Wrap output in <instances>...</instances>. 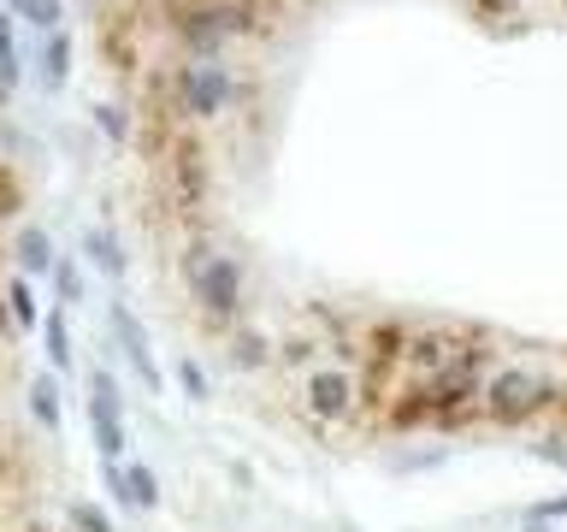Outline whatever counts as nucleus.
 <instances>
[{"mask_svg": "<svg viewBox=\"0 0 567 532\" xmlns=\"http://www.w3.org/2000/svg\"><path fill=\"white\" fill-rule=\"evenodd\" d=\"M89 438H95V456L101 461H124V397H118V379L106 367H89Z\"/></svg>", "mask_w": 567, "mask_h": 532, "instance_id": "obj_6", "label": "nucleus"}, {"mask_svg": "<svg viewBox=\"0 0 567 532\" xmlns=\"http://www.w3.org/2000/svg\"><path fill=\"white\" fill-rule=\"evenodd\" d=\"M12 260H18V273H24V278H48L53 260H60V248H53L48 225H18V231H12Z\"/></svg>", "mask_w": 567, "mask_h": 532, "instance_id": "obj_9", "label": "nucleus"}, {"mask_svg": "<svg viewBox=\"0 0 567 532\" xmlns=\"http://www.w3.org/2000/svg\"><path fill=\"white\" fill-rule=\"evenodd\" d=\"M520 532H549V526H532V521H526V526H520Z\"/></svg>", "mask_w": 567, "mask_h": 532, "instance_id": "obj_28", "label": "nucleus"}, {"mask_svg": "<svg viewBox=\"0 0 567 532\" xmlns=\"http://www.w3.org/2000/svg\"><path fill=\"white\" fill-rule=\"evenodd\" d=\"M71 521H78V532H113V514L95 509V503H78V509H71Z\"/></svg>", "mask_w": 567, "mask_h": 532, "instance_id": "obj_24", "label": "nucleus"}, {"mask_svg": "<svg viewBox=\"0 0 567 532\" xmlns=\"http://www.w3.org/2000/svg\"><path fill=\"white\" fill-rule=\"evenodd\" d=\"M561 379H549L544 367L526 361H496V372L485 379V420L491 426H538L556 408Z\"/></svg>", "mask_w": 567, "mask_h": 532, "instance_id": "obj_3", "label": "nucleus"}, {"mask_svg": "<svg viewBox=\"0 0 567 532\" xmlns=\"http://www.w3.org/2000/svg\"><path fill=\"white\" fill-rule=\"evenodd\" d=\"M177 385H184V397L189 402H207V372H202V361H184V367H177Z\"/></svg>", "mask_w": 567, "mask_h": 532, "instance_id": "obj_23", "label": "nucleus"}, {"mask_svg": "<svg viewBox=\"0 0 567 532\" xmlns=\"http://www.w3.org/2000/svg\"><path fill=\"white\" fill-rule=\"evenodd\" d=\"M0 301H7L12 331H42V308H35L30 278H7V284H0Z\"/></svg>", "mask_w": 567, "mask_h": 532, "instance_id": "obj_12", "label": "nucleus"}, {"mask_svg": "<svg viewBox=\"0 0 567 532\" xmlns=\"http://www.w3.org/2000/svg\"><path fill=\"white\" fill-rule=\"evenodd\" d=\"M514 7H520V0H473V12H478V18H508Z\"/></svg>", "mask_w": 567, "mask_h": 532, "instance_id": "obj_25", "label": "nucleus"}, {"mask_svg": "<svg viewBox=\"0 0 567 532\" xmlns=\"http://www.w3.org/2000/svg\"><path fill=\"white\" fill-rule=\"evenodd\" d=\"M113 337H118V349H124V361H131V372L142 379V390H159L166 385V372H159V361H154V344H148V331L136 326V314L124 308H113Z\"/></svg>", "mask_w": 567, "mask_h": 532, "instance_id": "obj_7", "label": "nucleus"}, {"mask_svg": "<svg viewBox=\"0 0 567 532\" xmlns=\"http://www.w3.org/2000/svg\"><path fill=\"white\" fill-rule=\"evenodd\" d=\"M184 284H189V301L202 308V319L213 331H230L243 326V301H248V273L237 255H213L207 243L184 248Z\"/></svg>", "mask_w": 567, "mask_h": 532, "instance_id": "obj_2", "label": "nucleus"}, {"mask_svg": "<svg viewBox=\"0 0 567 532\" xmlns=\"http://www.w3.org/2000/svg\"><path fill=\"white\" fill-rule=\"evenodd\" d=\"M272 367H284V372H296V367H313V337H308V331H290V337H278V355H272Z\"/></svg>", "mask_w": 567, "mask_h": 532, "instance_id": "obj_20", "label": "nucleus"}, {"mask_svg": "<svg viewBox=\"0 0 567 532\" xmlns=\"http://www.w3.org/2000/svg\"><path fill=\"white\" fill-rule=\"evenodd\" d=\"M12 18L30 24L35 35H53V30H65V0H12Z\"/></svg>", "mask_w": 567, "mask_h": 532, "instance_id": "obj_13", "label": "nucleus"}, {"mask_svg": "<svg viewBox=\"0 0 567 532\" xmlns=\"http://www.w3.org/2000/svg\"><path fill=\"white\" fill-rule=\"evenodd\" d=\"M89 119L106 131V142H113V149H124V142L136 136V119H131V106H124V101H95V106H89Z\"/></svg>", "mask_w": 567, "mask_h": 532, "instance_id": "obj_15", "label": "nucleus"}, {"mask_svg": "<svg viewBox=\"0 0 567 532\" xmlns=\"http://www.w3.org/2000/svg\"><path fill=\"white\" fill-rule=\"evenodd\" d=\"M53 296H60V308H78V301H83V273H78V260H53Z\"/></svg>", "mask_w": 567, "mask_h": 532, "instance_id": "obj_19", "label": "nucleus"}, {"mask_svg": "<svg viewBox=\"0 0 567 532\" xmlns=\"http://www.w3.org/2000/svg\"><path fill=\"white\" fill-rule=\"evenodd\" d=\"M30 420L42 426V432L60 426V385H53V372H35L30 379Z\"/></svg>", "mask_w": 567, "mask_h": 532, "instance_id": "obj_14", "label": "nucleus"}, {"mask_svg": "<svg viewBox=\"0 0 567 532\" xmlns=\"http://www.w3.org/2000/svg\"><path fill=\"white\" fill-rule=\"evenodd\" d=\"M0 337H12V319H7V301H0Z\"/></svg>", "mask_w": 567, "mask_h": 532, "instance_id": "obj_27", "label": "nucleus"}, {"mask_svg": "<svg viewBox=\"0 0 567 532\" xmlns=\"http://www.w3.org/2000/svg\"><path fill=\"white\" fill-rule=\"evenodd\" d=\"M124 491H131V509H142V514L159 509V479L148 461H124Z\"/></svg>", "mask_w": 567, "mask_h": 532, "instance_id": "obj_16", "label": "nucleus"}, {"mask_svg": "<svg viewBox=\"0 0 567 532\" xmlns=\"http://www.w3.org/2000/svg\"><path fill=\"white\" fill-rule=\"evenodd\" d=\"M301 402L319 426H349L354 420V367L343 361H313L301 379Z\"/></svg>", "mask_w": 567, "mask_h": 532, "instance_id": "obj_5", "label": "nucleus"}, {"mask_svg": "<svg viewBox=\"0 0 567 532\" xmlns=\"http://www.w3.org/2000/svg\"><path fill=\"white\" fill-rule=\"evenodd\" d=\"M561 7H567V0H561Z\"/></svg>", "mask_w": 567, "mask_h": 532, "instance_id": "obj_29", "label": "nucleus"}, {"mask_svg": "<svg viewBox=\"0 0 567 532\" xmlns=\"http://www.w3.org/2000/svg\"><path fill=\"white\" fill-rule=\"evenodd\" d=\"M154 89H159L166 113L184 124V131H195V124L230 113V106H237V95H243V83L230 78L225 65H213V60H177L166 78H154Z\"/></svg>", "mask_w": 567, "mask_h": 532, "instance_id": "obj_1", "label": "nucleus"}, {"mask_svg": "<svg viewBox=\"0 0 567 532\" xmlns=\"http://www.w3.org/2000/svg\"><path fill=\"white\" fill-rule=\"evenodd\" d=\"M18 207H24V184H18V172L0 166V225L18 219Z\"/></svg>", "mask_w": 567, "mask_h": 532, "instance_id": "obj_21", "label": "nucleus"}, {"mask_svg": "<svg viewBox=\"0 0 567 532\" xmlns=\"http://www.w3.org/2000/svg\"><path fill=\"white\" fill-rule=\"evenodd\" d=\"M526 521H532V526H556V521H567V497H538V503L526 509Z\"/></svg>", "mask_w": 567, "mask_h": 532, "instance_id": "obj_22", "label": "nucleus"}, {"mask_svg": "<svg viewBox=\"0 0 567 532\" xmlns=\"http://www.w3.org/2000/svg\"><path fill=\"white\" fill-rule=\"evenodd\" d=\"M83 255L95 260V273H101V278H113V284H124V278H131V255H124L118 231H106V225L83 231Z\"/></svg>", "mask_w": 567, "mask_h": 532, "instance_id": "obj_10", "label": "nucleus"}, {"mask_svg": "<svg viewBox=\"0 0 567 532\" xmlns=\"http://www.w3.org/2000/svg\"><path fill=\"white\" fill-rule=\"evenodd\" d=\"M42 344H48V367H53V372H71V326H65V308H48Z\"/></svg>", "mask_w": 567, "mask_h": 532, "instance_id": "obj_17", "label": "nucleus"}, {"mask_svg": "<svg viewBox=\"0 0 567 532\" xmlns=\"http://www.w3.org/2000/svg\"><path fill=\"white\" fill-rule=\"evenodd\" d=\"M225 349H230V361H237V372H272V355H278L272 331H266V326H248V319L225 331Z\"/></svg>", "mask_w": 567, "mask_h": 532, "instance_id": "obj_8", "label": "nucleus"}, {"mask_svg": "<svg viewBox=\"0 0 567 532\" xmlns=\"http://www.w3.org/2000/svg\"><path fill=\"white\" fill-rule=\"evenodd\" d=\"M18 89V35H12V12H0V101Z\"/></svg>", "mask_w": 567, "mask_h": 532, "instance_id": "obj_18", "label": "nucleus"}, {"mask_svg": "<svg viewBox=\"0 0 567 532\" xmlns=\"http://www.w3.org/2000/svg\"><path fill=\"white\" fill-rule=\"evenodd\" d=\"M166 195H172V207H177V219H202V207H207V195H213V166H207V142L195 136V131H177L172 136V149H166Z\"/></svg>", "mask_w": 567, "mask_h": 532, "instance_id": "obj_4", "label": "nucleus"}, {"mask_svg": "<svg viewBox=\"0 0 567 532\" xmlns=\"http://www.w3.org/2000/svg\"><path fill=\"white\" fill-rule=\"evenodd\" d=\"M549 415H556V426H561V432H567V385L556 390V408H549Z\"/></svg>", "mask_w": 567, "mask_h": 532, "instance_id": "obj_26", "label": "nucleus"}, {"mask_svg": "<svg viewBox=\"0 0 567 532\" xmlns=\"http://www.w3.org/2000/svg\"><path fill=\"white\" fill-rule=\"evenodd\" d=\"M71 71H78V35H71V30L42 35V83L48 89H65Z\"/></svg>", "mask_w": 567, "mask_h": 532, "instance_id": "obj_11", "label": "nucleus"}]
</instances>
